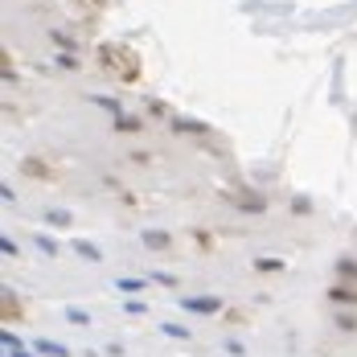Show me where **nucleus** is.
<instances>
[{
    "label": "nucleus",
    "mask_w": 357,
    "mask_h": 357,
    "mask_svg": "<svg viewBox=\"0 0 357 357\" xmlns=\"http://www.w3.org/2000/svg\"><path fill=\"white\" fill-rule=\"evenodd\" d=\"M189 312H218L222 308V300L218 296H189V300H181Z\"/></svg>",
    "instance_id": "obj_1"
},
{
    "label": "nucleus",
    "mask_w": 357,
    "mask_h": 357,
    "mask_svg": "<svg viewBox=\"0 0 357 357\" xmlns=\"http://www.w3.org/2000/svg\"><path fill=\"white\" fill-rule=\"evenodd\" d=\"M37 354L41 357H70V349L58 345V341H37Z\"/></svg>",
    "instance_id": "obj_2"
},
{
    "label": "nucleus",
    "mask_w": 357,
    "mask_h": 357,
    "mask_svg": "<svg viewBox=\"0 0 357 357\" xmlns=\"http://www.w3.org/2000/svg\"><path fill=\"white\" fill-rule=\"evenodd\" d=\"M74 250H78L82 259H91V263H103V255H99V247H91V243H74Z\"/></svg>",
    "instance_id": "obj_3"
},
{
    "label": "nucleus",
    "mask_w": 357,
    "mask_h": 357,
    "mask_svg": "<svg viewBox=\"0 0 357 357\" xmlns=\"http://www.w3.org/2000/svg\"><path fill=\"white\" fill-rule=\"evenodd\" d=\"M0 345H4V349H21V337H17V333H8V328H4V333H0Z\"/></svg>",
    "instance_id": "obj_4"
},
{
    "label": "nucleus",
    "mask_w": 357,
    "mask_h": 357,
    "mask_svg": "<svg viewBox=\"0 0 357 357\" xmlns=\"http://www.w3.org/2000/svg\"><path fill=\"white\" fill-rule=\"evenodd\" d=\"M144 243H148V247H169V238H165V234H160V230H152V234H144Z\"/></svg>",
    "instance_id": "obj_5"
},
{
    "label": "nucleus",
    "mask_w": 357,
    "mask_h": 357,
    "mask_svg": "<svg viewBox=\"0 0 357 357\" xmlns=\"http://www.w3.org/2000/svg\"><path fill=\"white\" fill-rule=\"evenodd\" d=\"M160 333H169V337H189V328H185V324H165V328H160Z\"/></svg>",
    "instance_id": "obj_6"
},
{
    "label": "nucleus",
    "mask_w": 357,
    "mask_h": 357,
    "mask_svg": "<svg viewBox=\"0 0 357 357\" xmlns=\"http://www.w3.org/2000/svg\"><path fill=\"white\" fill-rule=\"evenodd\" d=\"M255 267H259V271H280V267H284V263H280V259H259V263H255Z\"/></svg>",
    "instance_id": "obj_7"
},
{
    "label": "nucleus",
    "mask_w": 357,
    "mask_h": 357,
    "mask_svg": "<svg viewBox=\"0 0 357 357\" xmlns=\"http://www.w3.org/2000/svg\"><path fill=\"white\" fill-rule=\"evenodd\" d=\"M50 222H54V226H70V214H62V210H50Z\"/></svg>",
    "instance_id": "obj_8"
},
{
    "label": "nucleus",
    "mask_w": 357,
    "mask_h": 357,
    "mask_svg": "<svg viewBox=\"0 0 357 357\" xmlns=\"http://www.w3.org/2000/svg\"><path fill=\"white\" fill-rule=\"evenodd\" d=\"M66 317H70L74 324H86V321H91V317H86V312H82V308H66Z\"/></svg>",
    "instance_id": "obj_9"
},
{
    "label": "nucleus",
    "mask_w": 357,
    "mask_h": 357,
    "mask_svg": "<svg viewBox=\"0 0 357 357\" xmlns=\"http://www.w3.org/2000/svg\"><path fill=\"white\" fill-rule=\"evenodd\" d=\"M144 280H119V291H140Z\"/></svg>",
    "instance_id": "obj_10"
},
{
    "label": "nucleus",
    "mask_w": 357,
    "mask_h": 357,
    "mask_svg": "<svg viewBox=\"0 0 357 357\" xmlns=\"http://www.w3.org/2000/svg\"><path fill=\"white\" fill-rule=\"evenodd\" d=\"M37 247L45 250V255H54V250H58V243H54V238H41V234H37Z\"/></svg>",
    "instance_id": "obj_11"
}]
</instances>
